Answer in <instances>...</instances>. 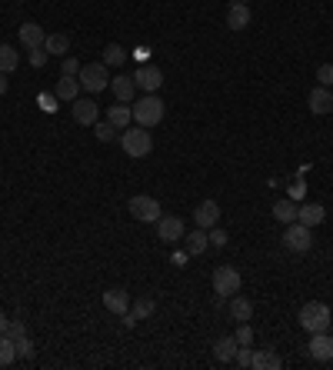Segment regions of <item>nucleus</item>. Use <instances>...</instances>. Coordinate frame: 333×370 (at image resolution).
<instances>
[{"instance_id":"obj_44","label":"nucleus","mask_w":333,"mask_h":370,"mask_svg":"<svg viewBox=\"0 0 333 370\" xmlns=\"http://www.w3.org/2000/svg\"><path fill=\"white\" fill-rule=\"evenodd\" d=\"M240 3H250V0H240Z\"/></svg>"},{"instance_id":"obj_15","label":"nucleus","mask_w":333,"mask_h":370,"mask_svg":"<svg viewBox=\"0 0 333 370\" xmlns=\"http://www.w3.org/2000/svg\"><path fill=\"white\" fill-rule=\"evenodd\" d=\"M104 307H107L111 314H120V317H124L130 311V294L124 290V287H111V290L104 294Z\"/></svg>"},{"instance_id":"obj_5","label":"nucleus","mask_w":333,"mask_h":370,"mask_svg":"<svg viewBox=\"0 0 333 370\" xmlns=\"http://www.w3.org/2000/svg\"><path fill=\"white\" fill-rule=\"evenodd\" d=\"M283 247L287 250H294V254H307L310 247H314V227H307V223H287V230H283Z\"/></svg>"},{"instance_id":"obj_7","label":"nucleus","mask_w":333,"mask_h":370,"mask_svg":"<svg viewBox=\"0 0 333 370\" xmlns=\"http://www.w3.org/2000/svg\"><path fill=\"white\" fill-rule=\"evenodd\" d=\"M240 284H243V277L237 267H217V270H213V294L220 297V300L223 297L240 294Z\"/></svg>"},{"instance_id":"obj_2","label":"nucleus","mask_w":333,"mask_h":370,"mask_svg":"<svg viewBox=\"0 0 333 370\" xmlns=\"http://www.w3.org/2000/svg\"><path fill=\"white\" fill-rule=\"evenodd\" d=\"M330 320H333V311L323 304V300H310V304L300 307V327L307 333L330 331Z\"/></svg>"},{"instance_id":"obj_33","label":"nucleus","mask_w":333,"mask_h":370,"mask_svg":"<svg viewBox=\"0 0 333 370\" xmlns=\"http://www.w3.org/2000/svg\"><path fill=\"white\" fill-rule=\"evenodd\" d=\"M316 80H320V87H333V64H320L316 67Z\"/></svg>"},{"instance_id":"obj_3","label":"nucleus","mask_w":333,"mask_h":370,"mask_svg":"<svg viewBox=\"0 0 333 370\" xmlns=\"http://www.w3.org/2000/svg\"><path fill=\"white\" fill-rule=\"evenodd\" d=\"M120 147H124V154L127 157H133V160H140V157H147L150 150H153V137L147 133V127H127L124 133H120Z\"/></svg>"},{"instance_id":"obj_4","label":"nucleus","mask_w":333,"mask_h":370,"mask_svg":"<svg viewBox=\"0 0 333 370\" xmlns=\"http://www.w3.org/2000/svg\"><path fill=\"white\" fill-rule=\"evenodd\" d=\"M77 80H80V87L87 93H100V91L111 87V71H107L104 60H100V64H84L80 74H77Z\"/></svg>"},{"instance_id":"obj_28","label":"nucleus","mask_w":333,"mask_h":370,"mask_svg":"<svg viewBox=\"0 0 333 370\" xmlns=\"http://www.w3.org/2000/svg\"><path fill=\"white\" fill-rule=\"evenodd\" d=\"M20 64V54L10 47V44H0V74H10V71H17Z\"/></svg>"},{"instance_id":"obj_22","label":"nucleus","mask_w":333,"mask_h":370,"mask_svg":"<svg viewBox=\"0 0 333 370\" xmlns=\"http://www.w3.org/2000/svg\"><path fill=\"white\" fill-rule=\"evenodd\" d=\"M237 337H220L217 344H213V357L220 360V364H234V353H237Z\"/></svg>"},{"instance_id":"obj_38","label":"nucleus","mask_w":333,"mask_h":370,"mask_svg":"<svg viewBox=\"0 0 333 370\" xmlns=\"http://www.w3.org/2000/svg\"><path fill=\"white\" fill-rule=\"evenodd\" d=\"M7 337H10V340H20V337H27V327H23V320H10V324H7Z\"/></svg>"},{"instance_id":"obj_40","label":"nucleus","mask_w":333,"mask_h":370,"mask_svg":"<svg viewBox=\"0 0 333 370\" xmlns=\"http://www.w3.org/2000/svg\"><path fill=\"white\" fill-rule=\"evenodd\" d=\"M303 190H307V187H303V181H296V184L290 187V197H303Z\"/></svg>"},{"instance_id":"obj_36","label":"nucleus","mask_w":333,"mask_h":370,"mask_svg":"<svg viewBox=\"0 0 333 370\" xmlns=\"http://www.w3.org/2000/svg\"><path fill=\"white\" fill-rule=\"evenodd\" d=\"M14 344H17V357H34V351H37L30 337H20V340H14Z\"/></svg>"},{"instance_id":"obj_43","label":"nucleus","mask_w":333,"mask_h":370,"mask_svg":"<svg viewBox=\"0 0 333 370\" xmlns=\"http://www.w3.org/2000/svg\"><path fill=\"white\" fill-rule=\"evenodd\" d=\"M330 333H333V320H330Z\"/></svg>"},{"instance_id":"obj_41","label":"nucleus","mask_w":333,"mask_h":370,"mask_svg":"<svg viewBox=\"0 0 333 370\" xmlns=\"http://www.w3.org/2000/svg\"><path fill=\"white\" fill-rule=\"evenodd\" d=\"M7 87H10V80H7V74H0V97L7 93Z\"/></svg>"},{"instance_id":"obj_31","label":"nucleus","mask_w":333,"mask_h":370,"mask_svg":"<svg viewBox=\"0 0 333 370\" xmlns=\"http://www.w3.org/2000/svg\"><path fill=\"white\" fill-rule=\"evenodd\" d=\"M93 133H97V140L111 144V140H113V133H117V127H113L111 120H107V124H100V120H97V124H93Z\"/></svg>"},{"instance_id":"obj_29","label":"nucleus","mask_w":333,"mask_h":370,"mask_svg":"<svg viewBox=\"0 0 333 370\" xmlns=\"http://www.w3.org/2000/svg\"><path fill=\"white\" fill-rule=\"evenodd\" d=\"M14 360H17V344L7 333H0V367H10Z\"/></svg>"},{"instance_id":"obj_19","label":"nucleus","mask_w":333,"mask_h":370,"mask_svg":"<svg viewBox=\"0 0 333 370\" xmlns=\"http://www.w3.org/2000/svg\"><path fill=\"white\" fill-rule=\"evenodd\" d=\"M111 87H113V97H117L120 104H130V100H133V93H137V84H133V77H127V74L113 77Z\"/></svg>"},{"instance_id":"obj_9","label":"nucleus","mask_w":333,"mask_h":370,"mask_svg":"<svg viewBox=\"0 0 333 370\" xmlns=\"http://www.w3.org/2000/svg\"><path fill=\"white\" fill-rule=\"evenodd\" d=\"M157 237H160V241H166V243L184 241V237H187V223L180 221V217H173V214H170V217H164V214H160V221H157Z\"/></svg>"},{"instance_id":"obj_23","label":"nucleus","mask_w":333,"mask_h":370,"mask_svg":"<svg viewBox=\"0 0 333 370\" xmlns=\"http://www.w3.org/2000/svg\"><path fill=\"white\" fill-rule=\"evenodd\" d=\"M230 317L237 320V324H247L250 317H254V304L247 300V297H230Z\"/></svg>"},{"instance_id":"obj_25","label":"nucleus","mask_w":333,"mask_h":370,"mask_svg":"<svg viewBox=\"0 0 333 370\" xmlns=\"http://www.w3.org/2000/svg\"><path fill=\"white\" fill-rule=\"evenodd\" d=\"M207 247H210V237H207L204 227H197L193 234H187V254H190V257H200Z\"/></svg>"},{"instance_id":"obj_21","label":"nucleus","mask_w":333,"mask_h":370,"mask_svg":"<svg viewBox=\"0 0 333 370\" xmlns=\"http://www.w3.org/2000/svg\"><path fill=\"white\" fill-rule=\"evenodd\" d=\"M254 370H280L283 367V357L277 351H254Z\"/></svg>"},{"instance_id":"obj_34","label":"nucleus","mask_w":333,"mask_h":370,"mask_svg":"<svg viewBox=\"0 0 333 370\" xmlns=\"http://www.w3.org/2000/svg\"><path fill=\"white\" fill-rule=\"evenodd\" d=\"M80 67H84V64H80L77 57H64V67H60V74H64V77H77V74H80Z\"/></svg>"},{"instance_id":"obj_30","label":"nucleus","mask_w":333,"mask_h":370,"mask_svg":"<svg viewBox=\"0 0 333 370\" xmlns=\"http://www.w3.org/2000/svg\"><path fill=\"white\" fill-rule=\"evenodd\" d=\"M124 60H127V50H124L120 44H107V47H104V64H107V67H120Z\"/></svg>"},{"instance_id":"obj_13","label":"nucleus","mask_w":333,"mask_h":370,"mask_svg":"<svg viewBox=\"0 0 333 370\" xmlns=\"http://www.w3.org/2000/svg\"><path fill=\"white\" fill-rule=\"evenodd\" d=\"M97 117H100V107H97L93 100H87V97H77L74 100V120L77 124H80V127H93Z\"/></svg>"},{"instance_id":"obj_6","label":"nucleus","mask_w":333,"mask_h":370,"mask_svg":"<svg viewBox=\"0 0 333 370\" xmlns=\"http://www.w3.org/2000/svg\"><path fill=\"white\" fill-rule=\"evenodd\" d=\"M127 210H130V217L140 221V223H157L160 221V214H164V210H160V201H157V197H147V194L130 197Z\"/></svg>"},{"instance_id":"obj_12","label":"nucleus","mask_w":333,"mask_h":370,"mask_svg":"<svg viewBox=\"0 0 333 370\" xmlns=\"http://www.w3.org/2000/svg\"><path fill=\"white\" fill-rule=\"evenodd\" d=\"M250 20H254V14H250V3L234 0V3L227 7V27H230V30H247V27H250Z\"/></svg>"},{"instance_id":"obj_10","label":"nucleus","mask_w":333,"mask_h":370,"mask_svg":"<svg viewBox=\"0 0 333 370\" xmlns=\"http://www.w3.org/2000/svg\"><path fill=\"white\" fill-rule=\"evenodd\" d=\"M193 223L204 227V230L217 227V223H220V204H217V201H200L197 210H193Z\"/></svg>"},{"instance_id":"obj_35","label":"nucleus","mask_w":333,"mask_h":370,"mask_svg":"<svg viewBox=\"0 0 333 370\" xmlns=\"http://www.w3.org/2000/svg\"><path fill=\"white\" fill-rule=\"evenodd\" d=\"M234 364H240V367H250V364H254V351H250V347H237V353H234Z\"/></svg>"},{"instance_id":"obj_18","label":"nucleus","mask_w":333,"mask_h":370,"mask_svg":"<svg viewBox=\"0 0 333 370\" xmlns=\"http://www.w3.org/2000/svg\"><path fill=\"white\" fill-rule=\"evenodd\" d=\"M153 311H157V304H153L150 297H140L137 304H130V311L124 314V324H127V327H133L137 320H147V317L153 314Z\"/></svg>"},{"instance_id":"obj_24","label":"nucleus","mask_w":333,"mask_h":370,"mask_svg":"<svg viewBox=\"0 0 333 370\" xmlns=\"http://www.w3.org/2000/svg\"><path fill=\"white\" fill-rule=\"evenodd\" d=\"M107 120H111L117 130H127L130 124H133V111H130V104H117V107H111V111H107Z\"/></svg>"},{"instance_id":"obj_11","label":"nucleus","mask_w":333,"mask_h":370,"mask_svg":"<svg viewBox=\"0 0 333 370\" xmlns=\"http://www.w3.org/2000/svg\"><path fill=\"white\" fill-rule=\"evenodd\" d=\"M310 357L320 360V364L333 360V333H327V331L310 333Z\"/></svg>"},{"instance_id":"obj_16","label":"nucleus","mask_w":333,"mask_h":370,"mask_svg":"<svg viewBox=\"0 0 333 370\" xmlns=\"http://www.w3.org/2000/svg\"><path fill=\"white\" fill-rule=\"evenodd\" d=\"M80 91H84V87H80V80H77V77L60 74V80L54 84V97L57 100H67V104H74L77 97H80Z\"/></svg>"},{"instance_id":"obj_20","label":"nucleus","mask_w":333,"mask_h":370,"mask_svg":"<svg viewBox=\"0 0 333 370\" xmlns=\"http://www.w3.org/2000/svg\"><path fill=\"white\" fill-rule=\"evenodd\" d=\"M296 214H300V204H296L294 197H283V201L274 204V221L277 223H294Z\"/></svg>"},{"instance_id":"obj_8","label":"nucleus","mask_w":333,"mask_h":370,"mask_svg":"<svg viewBox=\"0 0 333 370\" xmlns=\"http://www.w3.org/2000/svg\"><path fill=\"white\" fill-rule=\"evenodd\" d=\"M133 84H137L140 91L157 93L160 87H164V71H160V67H153V64H140V67H137V74H133Z\"/></svg>"},{"instance_id":"obj_14","label":"nucleus","mask_w":333,"mask_h":370,"mask_svg":"<svg viewBox=\"0 0 333 370\" xmlns=\"http://www.w3.org/2000/svg\"><path fill=\"white\" fill-rule=\"evenodd\" d=\"M44 40H47V34H44V27H40V24H34V20L20 24V44H23L27 50H37V47H44Z\"/></svg>"},{"instance_id":"obj_27","label":"nucleus","mask_w":333,"mask_h":370,"mask_svg":"<svg viewBox=\"0 0 333 370\" xmlns=\"http://www.w3.org/2000/svg\"><path fill=\"white\" fill-rule=\"evenodd\" d=\"M44 50H47V54L64 57L67 50H70V37H67V34H47V40H44Z\"/></svg>"},{"instance_id":"obj_37","label":"nucleus","mask_w":333,"mask_h":370,"mask_svg":"<svg viewBox=\"0 0 333 370\" xmlns=\"http://www.w3.org/2000/svg\"><path fill=\"white\" fill-rule=\"evenodd\" d=\"M234 337H237V344H243V347H250V344H254V331H250V324H240Z\"/></svg>"},{"instance_id":"obj_39","label":"nucleus","mask_w":333,"mask_h":370,"mask_svg":"<svg viewBox=\"0 0 333 370\" xmlns=\"http://www.w3.org/2000/svg\"><path fill=\"white\" fill-rule=\"evenodd\" d=\"M47 50H44V47H37V50H30V64H34V67H44V64H47Z\"/></svg>"},{"instance_id":"obj_26","label":"nucleus","mask_w":333,"mask_h":370,"mask_svg":"<svg viewBox=\"0 0 333 370\" xmlns=\"http://www.w3.org/2000/svg\"><path fill=\"white\" fill-rule=\"evenodd\" d=\"M323 217H327V210L320 204H300V214H296V221L307 223V227H316V223H323Z\"/></svg>"},{"instance_id":"obj_17","label":"nucleus","mask_w":333,"mask_h":370,"mask_svg":"<svg viewBox=\"0 0 333 370\" xmlns=\"http://www.w3.org/2000/svg\"><path fill=\"white\" fill-rule=\"evenodd\" d=\"M307 104H310V111H314V113H320V117H323V113L333 111V91H330V87H314V91H310V97H307Z\"/></svg>"},{"instance_id":"obj_1","label":"nucleus","mask_w":333,"mask_h":370,"mask_svg":"<svg viewBox=\"0 0 333 370\" xmlns=\"http://www.w3.org/2000/svg\"><path fill=\"white\" fill-rule=\"evenodd\" d=\"M130 111H133V124H137V127H147L150 130V127H157V124L164 120L166 104L157 97V93H147V97H140Z\"/></svg>"},{"instance_id":"obj_32","label":"nucleus","mask_w":333,"mask_h":370,"mask_svg":"<svg viewBox=\"0 0 333 370\" xmlns=\"http://www.w3.org/2000/svg\"><path fill=\"white\" fill-rule=\"evenodd\" d=\"M207 237H210V247H217V250H220V247H227V241H230L223 227H210V230H207Z\"/></svg>"},{"instance_id":"obj_42","label":"nucleus","mask_w":333,"mask_h":370,"mask_svg":"<svg viewBox=\"0 0 333 370\" xmlns=\"http://www.w3.org/2000/svg\"><path fill=\"white\" fill-rule=\"evenodd\" d=\"M7 324H10V320H7V314L0 311V333H7Z\"/></svg>"}]
</instances>
